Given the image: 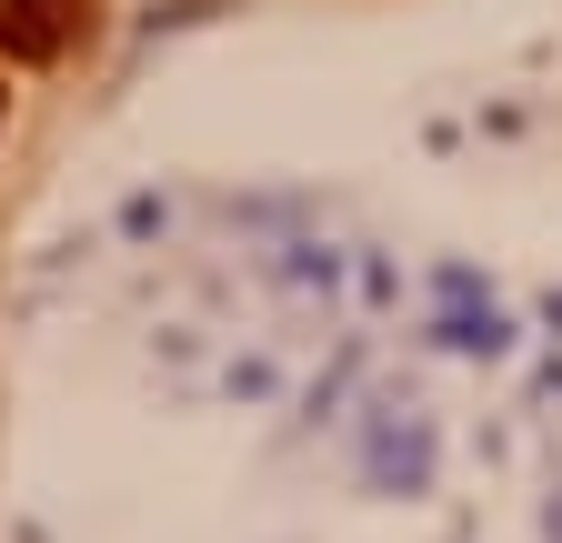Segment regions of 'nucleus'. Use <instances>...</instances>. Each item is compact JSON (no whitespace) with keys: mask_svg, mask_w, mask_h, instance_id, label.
I'll list each match as a JSON object with an SVG mask.
<instances>
[{"mask_svg":"<svg viewBox=\"0 0 562 543\" xmlns=\"http://www.w3.org/2000/svg\"><path fill=\"white\" fill-rule=\"evenodd\" d=\"M101 31V0H0V60L11 71H50Z\"/></svg>","mask_w":562,"mask_h":543,"instance_id":"1","label":"nucleus"}]
</instances>
